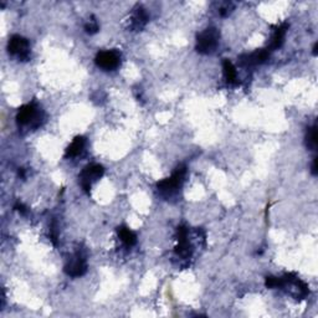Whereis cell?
<instances>
[{"mask_svg": "<svg viewBox=\"0 0 318 318\" xmlns=\"http://www.w3.org/2000/svg\"><path fill=\"white\" fill-rule=\"evenodd\" d=\"M265 285L267 288H281L282 287V280H281V277L269 276L265 280Z\"/></svg>", "mask_w": 318, "mask_h": 318, "instance_id": "obj_17", "label": "cell"}, {"mask_svg": "<svg viewBox=\"0 0 318 318\" xmlns=\"http://www.w3.org/2000/svg\"><path fill=\"white\" fill-rule=\"evenodd\" d=\"M317 49H318V44L316 42V44H314V46H313V55H314V56H317Z\"/></svg>", "mask_w": 318, "mask_h": 318, "instance_id": "obj_22", "label": "cell"}, {"mask_svg": "<svg viewBox=\"0 0 318 318\" xmlns=\"http://www.w3.org/2000/svg\"><path fill=\"white\" fill-rule=\"evenodd\" d=\"M312 174H313V176H317V174H318L317 158H314V159H313V163H312Z\"/></svg>", "mask_w": 318, "mask_h": 318, "instance_id": "obj_20", "label": "cell"}, {"mask_svg": "<svg viewBox=\"0 0 318 318\" xmlns=\"http://www.w3.org/2000/svg\"><path fill=\"white\" fill-rule=\"evenodd\" d=\"M85 30H86V33L90 34V35H94V34H96L97 31L100 30V26L96 18L91 17V19L85 24Z\"/></svg>", "mask_w": 318, "mask_h": 318, "instance_id": "obj_16", "label": "cell"}, {"mask_svg": "<svg viewBox=\"0 0 318 318\" xmlns=\"http://www.w3.org/2000/svg\"><path fill=\"white\" fill-rule=\"evenodd\" d=\"M8 51L13 56H17L20 61L30 59V42L20 35L12 36L8 44Z\"/></svg>", "mask_w": 318, "mask_h": 318, "instance_id": "obj_5", "label": "cell"}, {"mask_svg": "<svg viewBox=\"0 0 318 318\" xmlns=\"http://www.w3.org/2000/svg\"><path fill=\"white\" fill-rule=\"evenodd\" d=\"M185 176H187V167L184 164H180L176 168V171L173 172L169 178H166L161 182H158L157 188L159 192L163 195H166L167 198L172 197V195L177 194L178 190L182 188L183 183H184Z\"/></svg>", "mask_w": 318, "mask_h": 318, "instance_id": "obj_1", "label": "cell"}, {"mask_svg": "<svg viewBox=\"0 0 318 318\" xmlns=\"http://www.w3.org/2000/svg\"><path fill=\"white\" fill-rule=\"evenodd\" d=\"M118 236L127 248H132L137 244V235L126 226H119L117 229Z\"/></svg>", "mask_w": 318, "mask_h": 318, "instance_id": "obj_13", "label": "cell"}, {"mask_svg": "<svg viewBox=\"0 0 318 318\" xmlns=\"http://www.w3.org/2000/svg\"><path fill=\"white\" fill-rule=\"evenodd\" d=\"M85 145H86V139L85 137L77 136L75 139L71 142V144L66 148L65 152V158H75L82 153V150L85 149Z\"/></svg>", "mask_w": 318, "mask_h": 318, "instance_id": "obj_12", "label": "cell"}, {"mask_svg": "<svg viewBox=\"0 0 318 318\" xmlns=\"http://www.w3.org/2000/svg\"><path fill=\"white\" fill-rule=\"evenodd\" d=\"M14 209H15V210L19 211L20 214H26V206L24 205L23 203H20V201H18V203L15 204Z\"/></svg>", "mask_w": 318, "mask_h": 318, "instance_id": "obj_19", "label": "cell"}, {"mask_svg": "<svg viewBox=\"0 0 318 318\" xmlns=\"http://www.w3.org/2000/svg\"><path fill=\"white\" fill-rule=\"evenodd\" d=\"M65 272L71 277H81L87 272V261L81 253H76L65 265Z\"/></svg>", "mask_w": 318, "mask_h": 318, "instance_id": "obj_7", "label": "cell"}, {"mask_svg": "<svg viewBox=\"0 0 318 318\" xmlns=\"http://www.w3.org/2000/svg\"><path fill=\"white\" fill-rule=\"evenodd\" d=\"M148 14L145 12V9L140 5H137L133 9V13H132L131 17V24H129V28L134 31H140L148 23Z\"/></svg>", "mask_w": 318, "mask_h": 318, "instance_id": "obj_10", "label": "cell"}, {"mask_svg": "<svg viewBox=\"0 0 318 318\" xmlns=\"http://www.w3.org/2000/svg\"><path fill=\"white\" fill-rule=\"evenodd\" d=\"M222 71H224V76L227 84H235L236 82L237 72L231 61H229L227 59L222 60Z\"/></svg>", "mask_w": 318, "mask_h": 318, "instance_id": "obj_14", "label": "cell"}, {"mask_svg": "<svg viewBox=\"0 0 318 318\" xmlns=\"http://www.w3.org/2000/svg\"><path fill=\"white\" fill-rule=\"evenodd\" d=\"M19 177H21V178H25V171H24L23 168L19 169Z\"/></svg>", "mask_w": 318, "mask_h": 318, "instance_id": "obj_21", "label": "cell"}, {"mask_svg": "<svg viewBox=\"0 0 318 318\" xmlns=\"http://www.w3.org/2000/svg\"><path fill=\"white\" fill-rule=\"evenodd\" d=\"M270 57V50L269 49H261L256 50V51L251 52V54H244L238 57V62L244 67H251V66L261 65L265 61L269 60Z\"/></svg>", "mask_w": 318, "mask_h": 318, "instance_id": "obj_9", "label": "cell"}, {"mask_svg": "<svg viewBox=\"0 0 318 318\" xmlns=\"http://www.w3.org/2000/svg\"><path fill=\"white\" fill-rule=\"evenodd\" d=\"M220 33L218 29L208 28L197 36V44H195V50L201 55L213 54L219 46Z\"/></svg>", "mask_w": 318, "mask_h": 318, "instance_id": "obj_3", "label": "cell"}, {"mask_svg": "<svg viewBox=\"0 0 318 318\" xmlns=\"http://www.w3.org/2000/svg\"><path fill=\"white\" fill-rule=\"evenodd\" d=\"M42 118H44V113H42L41 108L34 102L21 106L17 115L18 124L21 127L28 126L30 128L39 127Z\"/></svg>", "mask_w": 318, "mask_h": 318, "instance_id": "obj_2", "label": "cell"}, {"mask_svg": "<svg viewBox=\"0 0 318 318\" xmlns=\"http://www.w3.org/2000/svg\"><path fill=\"white\" fill-rule=\"evenodd\" d=\"M287 29H288L287 23H283L275 28L274 34H272V38H271V42H270V46H269L270 50H276L282 46L283 41H285V36H286V31H287Z\"/></svg>", "mask_w": 318, "mask_h": 318, "instance_id": "obj_11", "label": "cell"}, {"mask_svg": "<svg viewBox=\"0 0 318 318\" xmlns=\"http://www.w3.org/2000/svg\"><path fill=\"white\" fill-rule=\"evenodd\" d=\"M317 126L313 124L311 128L307 131V136H306V145L307 148H309L311 150H316L317 148Z\"/></svg>", "mask_w": 318, "mask_h": 318, "instance_id": "obj_15", "label": "cell"}, {"mask_svg": "<svg viewBox=\"0 0 318 318\" xmlns=\"http://www.w3.org/2000/svg\"><path fill=\"white\" fill-rule=\"evenodd\" d=\"M177 240H178V245L176 248L177 255L183 259H189L193 254V248L188 237V229L183 225L177 229Z\"/></svg>", "mask_w": 318, "mask_h": 318, "instance_id": "obj_8", "label": "cell"}, {"mask_svg": "<svg viewBox=\"0 0 318 318\" xmlns=\"http://www.w3.org/2000/svg\"><path fill=\"white\" fill-rule=\"evenodd\" d=\"M103 174H105V168L101 164H89L87 167H85L82 169L81 174L78 176L80 184H81L82 189L89 194L90 190H91L92 183L102 178Z\"/></svg>", "mask_w": 318, "mask_h": 318, "instance_id": "obj_4", "label": "cell"}, {"mask_svg": "<svg viewBox=\"0 0 318 318\" xmlns=\"http://www.w3.org/2000/svg\"><path fill=\"white\" fill-rule=\"evenodd\" d=\"M232 9H234V4H232V3H224V4L219 8V14L221 15V17H227V15L232 12Z\"/></svg>", "mask_w": 318, "mask_h": 318, "instance_id": "obj_18", "label": "cell"}, {"mask_svg": "<svg viewBox=\"0 0 318 318\" xmlns=\"http://www.w3.org/2000/svg\"><path fill=\"white\" fill-rule=\"evenodd\" d=\"M121 52L117 50H107V51H100L96 55L95 63L103 71H113L121 65Z\"/></svg>", "mask_w": 318, "mask_h": 318, "instance_id": "obj_6", "label": "cell"}]
</instances>
